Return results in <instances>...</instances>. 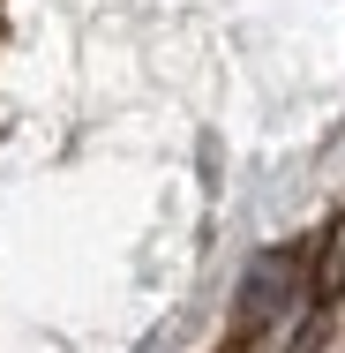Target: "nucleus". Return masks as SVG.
Listing matches in <instances>:
<instances>
[{
	"instance_id": "1",
	"label": "nucleus",
	"mask_w": 345,
	"mask_h": 353,
	"mask_svg": "<svg viewBox=\"0 0 345 353\" xmlns=\"http://www.w3.org/2000/svg\"><path fill=\"white\" fill-rule=\"evenodd\" d=\"M300 285H308L300 248H255L240 285H233V339H263L271 323H285V308L300 301Z\"/></svg>"
},
{
	"instance_id": "2",
	"label": "nucleus",
	"mask_w": 345,
	"mask_h": 353,
	"mask_svg": "<svg viewBox=\"0 0 345 353\" xmlns=\"http://www.w3.org/2000/svg\"><path fill=\"white\" fill-rule=\"evenodd\" d=\"M308 301H315V308L345 301V211L331 218V233H323V256H315V271H308Z\"/></svg>"
},
{
	"instance_id": "3",
	"label": "nucleus",
	"mask_w": 345,
	"mask_h": 353,
	"mask_svg": "<svg viewBox=\"0 0 345 353\" xmlns=\"http://www.w3.org/2000/svg\"><path fill=\"white\" fill-rule=\"evenodd\" d=\"M173 346V331H150V339H143V353H165Z\"/></svg>"
}]
</instances>
